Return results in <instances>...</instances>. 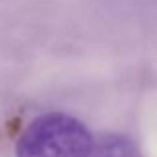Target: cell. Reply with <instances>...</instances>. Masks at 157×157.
Listing matches in <instances>:
<instances>
[{
	"label": "cell",
	"mask_w": 157,
	"mask_h": 157,
	"mask_svg": "<svg viewBox=\"0 0 157 157\" xmlns=\"http://www.w3.org/2000/svg\"><path fill=\"white\" fill-rule=\"evenodd\" d=\"M94 139L80 119L62 111L38 115L16 143V157H90Z\"/></svg>",
	"instance_id": "1"
},
{
	"label": "cell",
	"mask_w": 157,
	"mask_h": 157,
	"mask_svg": "<svg viewBox=\"0 0 157 157\" xmlns=\"http://www.w3.org/2000/svg\"><path fill=\"white\" fill-rule=\"evenodd\" d=\"M90 157H141L131 139L123 135H107L92 149Z\"/></svg>",
	"instance_id": "2"
}]
</instances>
